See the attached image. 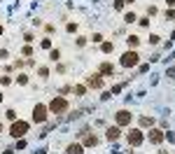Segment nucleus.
<instances>
[{
	"label": "nucleus",
	"mask_w": 175,
	"mask_h": 154,
	"mask_svg": "<svg viewBox=\"0 0 175 154\" xmlns=\"http://www.w3.org/2000/svg\"><path fill=\"white\" fill-rule=\"evenodd\" d=\"M47 110H49L52 115H63V112H68V100L63 98V96H54V98L49 100Z\"/></svg>",
	"instance_id": "f257e3e1"
},
{
	"label": "nucleus",
	"mask_w": 175,
	"mask_h": 154,
	"mask_svg": "<svg viewBox=\"0 0 175 154\" xmlns=\"http://www.w3.org/2000/svg\"><path fill=\"white\" fill-rule=\"evenodd\" d=\"M28 133V121H21V119H14V121H12V128H9V136L12 138H24Z\"/></svg>",
	"instance_id": "f03ea898"
},
{
	"label": "nucleus",
	"mask_w": 175,
	"mask_h": 154,
	"mask_svg": "<svg viewBox=\"0 0 175 154\" xmlns=\"http://www.w3.org/2000/svg\"><path fill=\"white\" fill-rule=\"evenodd\" d=\"M47 112H49L47 105L37 103V105L33 108V121H35V124H44V121H47Z\"/></svg>",
	"instance_id": "7ed1b4c3"
},
{
	"label": "nucleus",
	"mask_w": 175,
	"mask_h": 154,
	"mask_svg": "<svg viewBox=\"0 0 175 154\" xmlns=\"http://www.w3.org/2000/svg\"><path fill=\"white\" fill-rule=\"evenodd\" d=\"M126 138H129V145H133V147L142 145V140H145V136H142V131H140V128H131Z\"/></svg>",
	"instance_id": "20e7f679"
},
{
	"label": "nucleus",
	"mask_w": 175,
	"mask_h": 154,
	"mask_svg": "<svg viewBox=\"0 0 175 154\" xmlns=\"http://www.w3.org/2000/svg\"><path fill=\"white\" fill-rule=\"evenodd\" d=\"M114 119H117V126H129L131 119H133V115L129 112V110H119V112L114 115Z\"/></svg>",
	"instance_id": "39448f33"
},
{
	"label": "nucleus",
	"mask_w": 175,
	"mask_h": 154,
	"mask_svg": "<svg viewBox=\"0 0 175 154\" xmlns=\"http://www.w3.org/2000/svg\"><path fill=\"white\" fill-rule=\"evenodd\" d=\"M140 61V56L135 54V52H126V54L122 56V65L124 68H133V65H138Z\"/></svg>",
	"instance_id": "423d86ee"
},
{
	"label": "nucleus",
	"mask_w": 175,
	"mask_h": 154,
	"mask_svg": "<svg viewBox=\"0 0 175 154\" xmlns=\"http://www.w3.org/2000/svg\"><path fill=\"white\" fill-rule=\"evenodd\" d=\"M87 86H91V89H100V86H103V75L96 73V75H91V77H87Z\"/></svg>",
	"instance_id": "0eeeda50"
},
{
	"label": "nucleus",
	"mask_w": 175,
	"mask_h": 154,
	"mask_svg": "<svg viewBox=\"0 0 175 154\" xmlns=\"http://www.w3.org/2000/svg\"><path fill=\"white\" fill-rule=\"evenodd\" d=\"M147 138H149L152 145H159V143L164 140V131H161V128H152V131L147 133Z\"/></svg>",
	"instance_id": "6e6552de"
},
{
	"label": "nucleus",
	"mask_w": 175,
	"mask_h": 154,
	"mask_svg": "<svg viewBox=\"0 0 175 154\" xmlns=\"http://www.w3.org/2000/svg\"><path fill=\"white\" fill-rule=\"evenodd\" d=\"M98 73L103 75V77H112V75H114V65L105 61V63H100V68H98Z\"/></svg>",
	"instance_id": "1a4fd4ad"
},
{
	"label": "nucleus",
	"mask_w": 175,
	"mask_h": 154,
	"mask_svg": "<svg viewBox=\"0 0 175 154\" xmlns=\"http://www.w3.org/2000/svg\"><path fill=\"white\" fill-rule=\"evenodd\" d=\"M119 136H122V131H119V126H110L107 131H105V138H107L110 143H112V140H117Z\"/></svg>",
	"instance_id": "9d476101"
},
{
	"label": "nucleus",
	"mask_w": 175,
	"mask_h": 154,
	"mask_svg": "<svg viewBox=\"0 0 175 154\" xmlns=\"http://www.w3.org/2000/svg\"><path fill=\"white\" fill-rule=\"evenodd\" d=\"M65 154H84V145L82 143H72V145H68Z\"/></svg>",
	"instance_id": "9b49d317"
},
{
	"label": "nucleus",
	"mask_w": 175,
	"mask_h": 154,
	"mask_svg": "<svg viewBox=\"0 0 175 154\" xmlns=\"http://www.w3.org/2000/svg\"><path fill=\"white\" fill-rule=\"evenodd\" d=\"M82 145H84V147H96V145H98V138L94 136V133H87V136H84V143H82Z\"/></svg>",
	"instance_id": "f8f14e48"
},
{
	"label": "nucleus",
	"mask_w": 175,
	"mask_h": 154,
	"mask_svg": "<svg viewBox=\"0 0 175 154\" xmlns=\"http://www.w3.org/2000/svg\"><path fill=\"white\" fill-rule=\"evenodd\" d=\"M126 42H129V47H133V49H135V47L140 45V37H138V35H129V37H126Z\"/></svg>",
	"instance_id": "ddd939ff"
},
{
	"label": "nucleus",
	"mask_w": 175,
	"mask_h": 154,
	"mask_svg": "<svg viewBox=\"0 0 175 154\" xmlns=\"http://www.w3.org/2000/svg\"><path fill=\"white\" fill-rule=\"evenodd\" d=\"M103 52L105 54H112L114 52V42H103Z\"/></svg>",
	"instance_id": "4468645a"
},
{
	"label": "nucleus",
	"mask_w": 175,
	"mask_h": 154,
	"mask_svg": "<svg viewBox=\"0 0 175 154\" xmlns=\"http://www.w3.org/2000/svg\"><path fill=\"white\" fill-rule=\"evenodd\" d=\"M124 21H126V24H135V21H138V17H135L133 12H129V14L124 17Z\"/></svg>",
	"instance_id": "2eb2a0df"
},
{
	"label": "nucleus",
	"mask_w": 175,
	"mask_h": 154,
	"mask_svg": "<svg viewBox=\"0 0 175 154\" xmlns=\"http://www.w3.org/2000/svg\"><path fill=\"white\" fill-rule=\"evenodd\" d=\"M140 124H142V126H152L154 119H152V117H140Z\"/></svg>",
	"instance_id": "dca6fc26"
},
{
	"label": "nucleus",
	"mask_w": 175,
	"mask_h": 154,
	"mask_svg": "<svg viewBox=\"0 0 175 154\" xmlns=\"http://www.w3.org/2000/svg\"><path fill=\"white\" fill-rule=\"evenodd\" d=\"M49 58H52V61H59V58H61V52H59V49H52Z\"/></svg>",
	"instance_id": "f3484780"
},
{
	"label": "nucleus",
	"mask_w": 175,
	"mask_h": 154,
	"mask_svg": "<svg viewBox=\"0 0 175 154\" xmlns=\"http://www.w3.org/2000/svg\"><path fill=\"white\" fill-rule=\"evenodd\" d=\"M40 45H42V49H52V40H49V37H44Z\"/></svg>",
	"instance_id": "a211bd4d"
},
{
	"label": "nucleus",
	"mask_w": 175,
	"mask_h": 154,
	"mask_svg": "<svg viewBox=\"0 0 175 154\" xmlns=\"http://www.w3.org/2000/svg\"><path fill=\"white\" fill-rule=\"evenodd\" d=\"M75 93H77V96H84V93H87V86H75Z\"/></svg>",
	"instance_id": "6ab92c4d"
},
{
	"label": "nucleus",
	"mask_w": 175,
	"mask_h": 154,
	"mask_svg": "<svg viewBox=\"0 0 175 154\" xmlns=\"http://www.w3.org/2000/svg\"><path fill=\"white\" fill-rule=\"evenodd\" d=\"M26 147V140L24 138H17V149H24Z\"/></svg>",
	"instance_id": "aec40b11"
},
{
	"label": "nucleus",
	"mask_w": 175,
	"mask_h": 154,
	"mask_svg": "<svg viewBox=\"0 0 175 154\" xmlns=\"http://www.w3.org/2000/svg\"><path fill=\"white\" fill-rule=\"evenodd\" d=\"M17 82H19V84H28V75H19Z\"/></svg>",
	"instance_id": "412c9836"
},
{
	"label": "nucleus",
	"mask_w": 175,
	"mask_h": 154,
	"mask_svg": "<svg viewBox=\"0 0 175 154\" xmlns=\"http://www.w3.org/2000/svg\"><path fill=\"white\" fill-rule=\"evenodd\" d=\"M138 24H140V26H149V19L142 17V19H138Z\"/></svg>",
	"instance_id": "4be33fe9"
},
{
	"label": "nucleus",
	"mask_w": 175,
	"mask_h": 154,
	"mask_svg": "<svg viewBox=\"0 0 175 154\" xmlns=\"http://www.w3.org/2000/svg\"><path fill=\"white\" fill-rule=\"evenodd\" d=\"M114 9H124V0H114Z\"/></svg>",
	"instance_id": "5701e85b"
},
{
	"label": "nucleus",
	"mask_w": 175,
	"mask_h": 154,
	"mask_svg": "<svg viewBox=\"0 0 175 154\" xmlns=\"http://www.w3.org/2000/svg\"><path fill=\"white\" fill-rule=\"evenodd\" d=\"M7 119H12V121H14V119H17V112H14V110H7Z\"/></svg>",
	"instance_id": "b1692460"
},
{
	"label": "nucleus",
	"mask_w": 175,
	"mask_h": 154,
	"mask_svg": "<svg viewBox=\"0 0 175 154\" xmlns=\"http://www.w3.org/2000/svg\"><path fill=\"white\" fill-rule=\"evenodd\" d=\"M65 28H68V33H75V30H77V24H68Z\"/></svg>",
	"instance_id": "393cba45"
},
{
	"label": "nucleus",
	"mask_w": 175,
	"mask_h": 154,
	"mask_svg": "<svg viewBox=\"0 0 175 154\" xmlns=\"http://www.w3.org/2000/svg\"><path fill=\"white\" fill-rule=\"evenodd\" d=\"M21 54H24V56H30V54H33V49H30V47H24V52H21Z\"/></svg>",
	"instance_id": "a878e982"
},
{
	"label": "nucleus",
	"mask_w": 175,
	"mask_h": 154,
	"mask_svg": "<svg viewBox=\"0 0 175 154\" xmlns=\"http://www.w3.org/2000/svg\"><path fill=\"white\" fill-rule=\"evenodd\" d=\"M149 42L152 45H159V35H149Z\"/></svg>",
	"instance_id": "bb28decb"
},
{
	"label": "nucleus",
	"mask_w": 175,
	"mask_h": 154,
	"mask_svg": "<svg viewBox=\"0 0 175 154\" xmlns=\"http://www.w3.org/2000/svg\"><path fill=\"white\" fill-rule=\"evenodd\" d=\"M37 73H40V77H47V75H49V70H47V68H40Z\"/></svg>",
	"instance_id": "cd10ccee"
},
{
	"label": "nucleus",
	"mask_w": 175,
	"mask_h": 154,
	"mask_svg": "<svg viewBox=\"0 0 175 154\" xmlns=\"http://www.w3.org/2000/svg\"><path fill=\"white\" fill-rule=\"evenodd\" d=\"M124 2H129V5H131V2H135V0H124Z\"/></svg>",
	"instance_id": "c85d7f7f"
},
{
	"label": "nucleus",
	"mask_w": 175,
	"mask_h": 154,
	"mask_svg": "<svg viewBox=\"0 0 175 154\" xmlns=\"http://www.w3.org/2000/svg\"><path fill=\"white\" fill-rule=\"evenodd\" d=\"M0 103H2V93H0Z\"/></svg>",
	"instance_id": "c756f323"
},
{
	"label": "nucleus",
	"mask_w": 175,
	"mask_h": 154,
	"mask_svg": "<svg viewBox=\"0 0 175 154\" xmlns=\"http://www.w3.org/2000/svg\"><path fill=\"white\" fill-rule=\"evenodd\" d=\"M0 35H2V26H0Z\"/></svg>",
	"instance_id": "7c9ffc66"
},
{
	"label": "nucleus",
	"mask_w": 175,
	"mask_h": 154,
	"mask_svg": "<svg viewBox=\"0 0 175 154\" xmlns=\"http://www.w3.org/2000/svg\"><path fill=\"white\" fill-rule=\"evenodd\" d=\"M0 133H2V124H0Z\"/></svg>",
	"instance_id": "2f4dec72"
}]
</instances>
